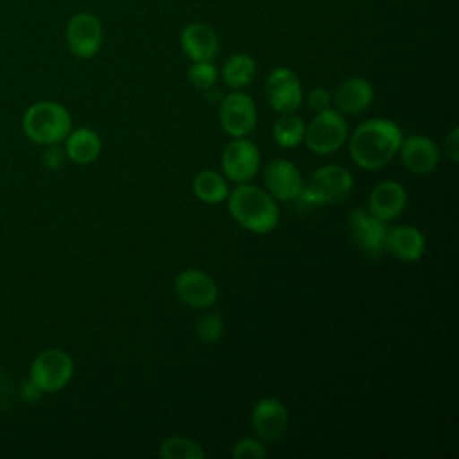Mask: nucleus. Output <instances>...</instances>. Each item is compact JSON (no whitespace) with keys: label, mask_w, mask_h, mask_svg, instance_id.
Returning a JSON list of instances; mask_svg holds the SVG:
<instances>
[{"label":"nucleus","mask_w":459,"mask_h":459,"mask_svg":"<svg viewBox=\"0 0 459 459\" xmlns=\"http://www.w3.org/2000/svg\"><path fill=\"white\" fill-rule=\"evenodd\" d=\"M400 143L402 131L393 120L369 118L351 133L348 151L355 165L375 170L387 165L398 154Z\"/></svg>","instance_id":"1"},{"label":"nucleus","mask_w":459,"mask_h":459,"mask_svg":"<svg viewBox=\"0 0 459 459\" xmlns=\"http://www.w3.org/2000/svg\"><path fill=\"white\" fill-rule=\"evenodd\" d=\"M230 215L244 230L269 233L278 226L280 210L274 197L249 183H238L226 197Z\"/></svg>","instance_id":"2"},{"label":"nucleus","mask_w":459,"mask_h":459,"mask_svg":"<svg viewBox=\"0 0 459 459\" xmlns=\"http://www.w3.org/2000/svg\"><path fill=\"white\" fill-rule=\"evenodd\" d=\"M22 129L32 143L54 145L61 143L72 131V117L59 102L39 100L23 113Z\"/></svg>","instance_id":"3"},{"label":"nucleus","mask_w":459,"mask_h":459,"mask_svg":"<svg viewBox=\"0 0 459 459\" xmlns=\"http://www.w3.org/2000/svg\"><path fill=\"white\" fill-rule=\"evenodd\" d=\"M353 188V178L342 165L330 163L316 169L303 181L298 201L301 206H326L344 201Z\"/></svg>","instance_id":"4"},{"label":"nucleus","mask_w":459,"mask_h":459,"mask_svg":"<svg viewBox=\"0 0 459 459\" xmlns=\"http://www.w3.org/2000/svg\"><path fill=\"white\" fill-rule=\"evenodd\" d=\"M72 357L59 348H48L41 351L30 364L29 380L43 393L61 391L74 377Z\"/></svg>","instance_id":"5"},{"label":"nucleus","mask_w":459,"mask_h":459,"mask_svg":"<svg viewBox=\"0 0 459 459\" xmlns=\"http://www.w3.org/2000/svg\"><path fill=\"white\" fill-rule=\"evenodd\" d=\"M348 136V124L337 109L317 111L305 126L303 142L316 154H330L342 147Z\"/></svg>","instance_id":"6"},{"label":"nucleus","mask_w":459,"mask_h":459,"mask_svg":"<svg viewBox=\"0 0 459 459\" xmlns=\"http://www.w3.org/2000/svg\"><path fill=\"white\" fill-rule=\"evenodd\" d=\"M65 39L75 57L90 59L102 47V23L91 13H77L66 23Z\"/></svg>","instance_id":"7"},{"label":"nucleus","mask_w":459,"mask_h":459,"mask_svg":"<svg viewBox=\"0 0 459 459\" xmlns=\"http://www.w3.org/2000/svg\"><path fill=\"white\" fill-rule=\"evenodd\" d=\"M221 127L233 138L249 134L256 126V106L255 100L244 91H231L221 100L219 108Z\"/></svg>","instance_id":"8"},{"label":"nucleus","mask_w":459,"mask_h":459,"mask_svg":"<svg viewBox=\"0 0 459 459\" xmlns=\"http://www.w3.org/2000/svg\"><path fill=\"white\" fill-rule=\"evenodd\" d=\"M221 167L224 176L233 183H246L253 179L260 167V151L249 140L235 138L221 154Z\"/></svg>","instance_id":"9"},{"label":"nucleus","mask_w":459,"mask_h":459,"mask_svg":"<svg viewBox=\"0 0 459 459\" xmlns=\"http://www.w3.org/2000/svg\"><path fill=\"white\" fill-rule=\"evenodd\" d=\"M265 97L278 113H290L301 106L303 90L298 75L285 66L274 68L265 77Z\"/></svg>","instance_id":"10"},{"label":"nucleus","mask_w":459,"mask_h":459,"mask_svg":"<svg viewBox=\"0 0 459 459\" xmlns=\"http://www.w3.org/2000/svg\"><path fill=\"white\" fill-rule=\"evenodd\" d=\"M176 296L192 308H208L215 303L219 289L215 280L201 269H185L174 280Z\"/></svg>","instance_id":"11"},{"label":"nucleus","mask_w":459,"mask_h":459,"mask_svg":"<svg viewBox=\"0 0 459 459\" xmlns=\"http://www.w3.org/2000/svg\"><path fill=\"white\" fill-rule=\"evenodd\" d=\"M251 427L258 439L278 441L289 427V411L278 398H260L251 411Z\"/></svg>","instance_id":"12"},{"label":"nucleus","mask_w":459,"mask_h":459,"mask_svg":"<svg viewBox=\"0 0 459 459\" xmlns=\"http://www.w3.org/2000/svg\"><path fill=\"white\" fill-rule=\"evenodd\" d=\"M350 231L355 244L371 258H378L384 251L385 238V224L378 217H375L369 210L353 208L350 212Z\"/></svg>","instance_id":"13"},{"label":"nucleus","mask_w":459,"mask_h":459,"mask_svg":"<svg viewBox=\"0 0 459 459\" xmlns=\"http://www.w3.org/2000/svg\"><path fill=\"white\" fill-rule=\"evenodd\" d=\"M264 183L274 199L296 201L303 186V176L292 161L273 160L264 170Z\"/></svg>","instance_id":"14"},{"label":"nucleus","mask_w":459,"mask_h":459,"mask_svg":"<svg viewBox=\"0 0 459 459\" xmlns=\"http://www.w3.org/2000/svg\"><path fill=\"white\" fill-rule=\"evenodd\" d=\"M400 158L402 163L418 176H425L432 172L439 163V149L436 142L423 134H411L402 138L400 143Z\"/></svg>","instance_id":"15"},{"label":"nucleus","mask_w":459,"mask_h":459,"mask_svg":"<svg viewBox=\"0 0 459 459\" xmlns=\"http://www.w3.org/2000/svg\"><path fill=\"white\" fill-rule=\"evenodd\" d=\"M384 251L400 262H416L425 253V237L416 226L400 224L389 228L384 238Z\"/></svg>","instance_id":"16"},{"label":"nucleus","mask_w":459,"mask_h":459,"mask_svg":"<svg viewBox=\"0 0 459 459\" xmlns=\"http://www.w3.org/2000/svg\"><path fill=\"white\" fill-rule=\"evenodd\" d=\"M179 45L183 54L192 61H213L219 52L215 30L201 22H192L181 30Z\"/></svg>","instance_id":"17"},{"label":"nucleus","mask_w":459,"mask_h":459,"mask_svg":"<svg viewBox=\"0 0 459 459\" xmlns=\"http://www.w3.org/2000/svg\"><path fill=\"white\" fill-rule=\"evenodd\" d=\"M407 206V192L398 181H382L378 183L368 199V210L378 217L380 221L387 222L396 219Z\"/></svg>","instance_id":"18"},{"label":"nucleus","mask_w":459,"mask_h":459,"mask_svg":"<svg viewBox=\"0 0 459 459\" xmlns=\"http://www.w3.org/2000/svg\"><path fill=\"white\" fill-rule=\"evenodd\" d=\"M375 99V90L371 82L364 77H350L342 81L332 95V102L335 104L339 113L359 115L366 111Z\"/></svg>","instance_id":"19"},{"label":"nucleus","mask_w":459,"mask_h":459,"mask_svg":"<svg viewBox=\"0 0 459 459\" xmlns=\"http://www.w3.org/2000/svg\"><path fill=\"white\" fill-rule=\"evenodd\" d=\"M65 142V154L77 165L93 163L102 151V140L97 131L90 127H79L68 133Z\"/></svg>","instance_id":"20"},{"label":"nucleus","mask_w":459,"mask_h":459,"mask_svg":"<svg viewBox=\"0 0 459 459\" xmlns=\"http://www.w3.org/2000/svg\"><path fill=\"white\" fill-rule=\"evenodd\" d=\"M221 75L230 88L242 90L253 82L256 75V61L249 54H233L224 61Z\"/></svg>","instance_id":"21"},{"label":"nucleus","mask_w":459,"mask_h":459,"mask_svg":"<svg viewBox=\"0 0 459 459\" xmlns=\"http://www.w3.org/2000/svg\"><path fill=\"white\" fill-rule=\"evenodd\" d=\"M192 190H194V195L206 204H219V203L226 201V197L230 194L226 179L215 170L199 172L194 178Z\"/></svg>","instance_id":"22"},{"label":"nucleus","mask_w":459,"mask_h":459,"mask_svg":"<svg viewBox=\"0 0 459 459\" xmlns=\"http://www.w3.org/2000/svg\"><path fill=\"white\" fill-rule=\"evenodd\" d=\"M305 122L294 111L281 113L273 126V138L283 149H294L303 142Z\"/></svg>","instance_id":"23"},{"label":"nucleus","mask_w":459,"mask_h":459,"mask_svg":"<svg viewBox=\"0 0 459 459\" xmlns=\"http://www.w3.org/2000/svg\"><path fill=\"white\" fill-rule=\"evenodd\" d=\"M163 459H204L206 452L203 446L185 436H169L163 439L158 450Z\"/></svg>","instance_id":"24"},{"label":"nucleus","mask_w":459,"mask_h":459,"mask_svg":"<svg viewBox=\"0 0 459 459\" xmlns=\"http://www.w3.org/2000/svg\"><path fill=\"white\" fill-rule=\"evenodd\" d=\"M222 332H224V321L219 312H206L195 323V333L206 344L217 342L222 337Z\"/></svg>","instance_id":"25"},{"label":"nucleus","mask_w":459,"mask_h":459,"mask_svg":"<svg viewBox=\"0 0 459 459\" xmlns=\"http://www.w3.org/2000/svg\"><path fill=\"white\" fill-rule=\"evenodd\" d=\"M219 72L212 61H194L188 68V81L197 90L213 88Z\"/></svg>","instance_id":"26"},{"label":"nucleus","mask_w":459,"mask_h":459,"mask_svg":"<svg viewBox=\"0 0 459 459\" xmlns=\"http://www.w3.org/2000/svg\"><path fill=\"white\" fill-rule=\"evenodd\" d=\"M231 455L235 459H265L267 448H265L264 441L258 437H240L233 445Z\"/></svg>","instance_id":"27"},{"label":"nucleus","mask_w":459,"mask_h":459,"mask_svg":"<svg viewBox=\"0 0 459 459\" xmlns=\"http://www.w3.org/2000/svg\"><path fill=\"white\" fill-rule=\"evenodd\" d=\"M307 102L310 106V109H314L316 113L317 111H323V109H328L330 108V102H332V95L326 88L323 86H316L308 91V97H307Z\"/></svg>","instance_id":"28"},{"label":"nucleus","mask_w":459,"mask_h":459,"mask_svg":"<svg viewBox=\"0 0 459 459\" xmlns=\"http://www.w3.org/2000/svg\"><path fill=\"white\" fill-rule=\"evenodd\" d=\"M443 143H445V154L450 158L452 163H457V158H459V129L452 127L448 131V134L445 136Z\"/></svg>","instance_id":"29"},{"label":"nucleus","mask_w":459,"mask_h":459,"mask_svg":"<svg viewBox=\"0 0 459 459\" xmlns=\"http://www.w3.org/2000/svg\"><path fill=\"white\" fill-rule=\"evenodd\" d=\"M48 149L45 151V163H47V167H50V169H57L61 163H63V160H65V152L57 147V143H54V145H47Z\"/></svg>","instance_id":"30"},{"label":"nucleus","mask_w":459,"mask_h":459,"mask_svg":"<svg viewBox=\"0 0 459 459\" xmlns=\"http://www.w3.org/2000/svg\"><path fill=\"white\" fill-rule=\"evenodd\" d=\"M22 396H23L27 402L34 403V402H38V400L43 396V393H41L30 380H27V382L23 384V387H22Z\"/></svg>","instance_id":"31"}]
</instances>
